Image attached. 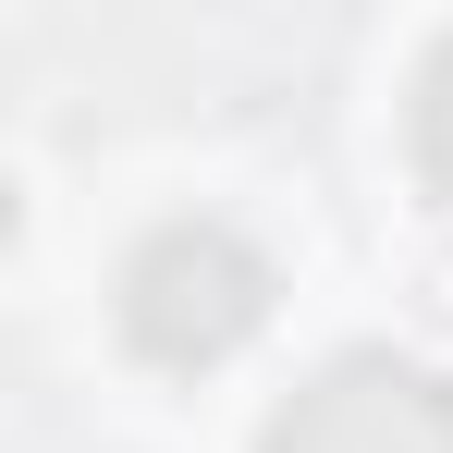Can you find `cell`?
I'll return each instance as SVG.
<instances>
[{"instance_id": "obj_1", "label": "cell", "mask_w": 453, "mask_h": 453, "mask_svg": "<svg viewBox=\"0 0 453 453\" xmlns=\"http://www.w3.org/2000/svg\"><path fill=\"white\" fill-rule=\"evenodd\" d=\"M270 257L233 221H159L135 257H123V343L159 356V368H221L233 343L270 331Z\"/></svg>"}, {"instance_id": "obj_2", "label": "cell", "mask_w": 453, "mask_h": 453, "mask_svg": "<svg viewBox=\"0 0 453 453\" xmlns=\"http://www.w3.org/2000/svg\"><path fill=\"white\" fill-rule=\"evenodd\" d=\"M257 453H453V380L417 356H331Z\"/></svg>"}, {"instance_id": "obj_3", "label": "cell", "mask_w": 453, "mask_h": 453, "mask_svg": "<svg viewBox=\"0 0 453 453\" xmlns=\"http://www.w3.org/2000/svg\"><path fill=\"white\" fill-rule=\"evenodd\" d=\"M417 159H429V184L453 196V37H441V62H429V86H417Z\"/></svg>"}]
</instances>
